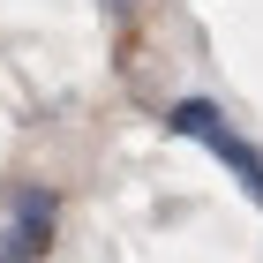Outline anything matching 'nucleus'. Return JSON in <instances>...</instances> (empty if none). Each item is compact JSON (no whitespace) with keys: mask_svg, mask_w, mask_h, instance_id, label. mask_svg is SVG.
I'll return each instance as SVG.
<instances>
[{"mask_svg":"<svg viewBox=\"0 0 263 263\" xmlns=\"http://www.w3.org/2000/svg\"><path fill=\"white\" fill-rule=\"evenodd\" d=\"M165 121H173V136H196L203 151H211V158H218L226 173H233V181H241L248 196L263 203V158L248 151L241 136H233V128H226V113H218V105H203V98H181L173 113H165Z\"/></svg>","mask_w":263,"mask_h":263,"instance_id":"obj_1","label":"nucleus"},{"mask_svg":"<svg viewBox=\"0 0 263 263\" xmlns=\"http://www.w3.org/2000/svg\"><path fill=\"white\" fill-rule=\"evenodd\" d=\"M53 218H61L53 188H15L8 218H0V263H38L45 241H53Z\"/></svg>","mask_w":263,"mask_h":263,"instance_id":"obj_2","label":"nucleus"},{"mask_svg":"<svg viewBox=\"0 0 263 263\" xmlns=\"http://www.w3.org/2000/svg\"><path fill=\"white\" fill-rule=\"evenodd\" d=\"M113 8H128V0H113Z\"/></svg>","mask_w":263,"mask_h":263,"instance_id":"obj_3","label":"nucleus"}]
</instances>
